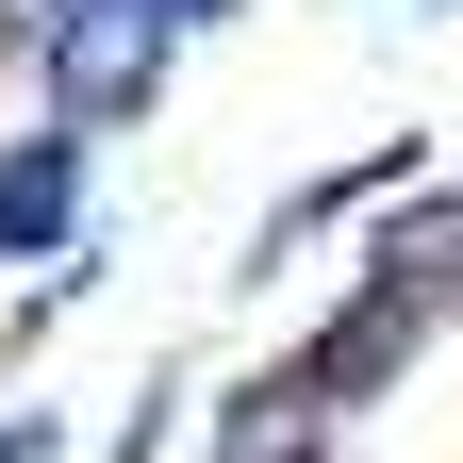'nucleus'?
Returning <instances> with one entry per match:
<instances>
[{
	"mask_svg": "<svg viewBox=\"0 0 463 463\" xmlns=\"http://www.w3.org/2000/svg\"><path fill=\"white\" fill-rule=\"evenodd\" d=\"M165 50H183V33H165V0H67V17H50V50H33V116H50V133H133V116L165 99Z\"/></svg>",
	"mask_w": 463,
	"mask_h": 463,
	"instance_id": "f257e3e1",
	"label": "nucleus"
},
{
	"mask_svg": "<svg viewBox=\"0 0 463 463\" xmlns=\"http://www.w3.org/2000/svg\"><path fill=\"white\" fill-rule=\"evenodd\" d=\"M364 281L430 315L447 281H463V199H397V215H381V249H364Z\"/></svg>",
	"mask_w": 463,
	"mask_h": 463,
	"instance_id": "423d86ee",
	"label": "nucleus"
},
{
	"mask_svg": "<svg viewBox=\"0 0 463 463\" xmlns=\"http://www.w3.org/2000/svg\"><path fill=\"white\" fill-rule=\"evenodd\" d=\"M199 463H331V414L265 364V381H232V397H215V447H199Z\"/></svg>",
	"mask_w": 463,
	"mask_h": 463,
	"instance_id": "39448f33",
	"label": "nucleus"
},
{
	"mask_svg": "<svg viewBox=\"0 0 463 463\" xmlns=\"http://www.w3.org/2000/svg\"><path fill=\"white\" fill-rule=\"evenodd\" d=\"M165 430H183V381L149 364V381H133V414H116V447H99V463H165Z\"/></svg>",
	"mask_w": 463,
	"mask_h": 463,
	"instance_id": "0eeeda50",
	"label": "nucleus"
},
{
	"mask_svg": "<svg viewBox=\"0 0 463 463\" xmlns=\"http://www.w3.org/2000/svg\"><path fill=\"white\" fill-rule=\"evenodd\" d=\"M414 165H430L414 133H381V149H347V165H315V183H298V199H281V215L249 232V281H265V265H298L315 232H347V215H397V183H414Z\"/></svg>",
	"mask_w": 463,
	"mask_h": 463,
	"instance_id": "20e7f679",
	"label": "nucleus"
},
{
	"mask_svg": "<svg viewBox=\"0 0 463 463\" xmlns=\"http://www.w3.org/2000/svg\"><path fill=\"white\" fill-rule=\"evenodd\" d=\"M414 347H430V315H414V298H381V281H347V315H331L315 347H281V381H298L315 414L347 430V414H364V397H381L397 364H414Z\"/></svg>",
	"mask_w": 463,
	"mask_h": 463,
	"instance_id": "f03ea898",
	"label": "nucleus"
},
{
	"mask_svg": "<svg viewBox=\"0 0 463 463\" xmlns=\"http://www.w3.org/2000/svg\"><path fill=\"white\" fill-rule=\"evenodd\" d=\"M50 447H67V430H50V414H0V463H50Z\"/></svg>",
	"mask_w": 463,
	"mask_h": 463,
	"instance_id": "6e6552de",
	"label": "nucleus"
},
{
	"mask_svg": "<svg viewBox=\"0 0 463 463\" xmlns=\"http://www.w3.org/2000/svg\"><path fill=\"white\" fill-rule=\"evenodd\" d=\"M83 133H50V116H17L0 133V265H67L83 249Z\"/></svg>",
	"mask_w": 463,
	"mask_h": 463,
	"instance_id": "7ed1b4c3",
	"label": "nucleus"
}]
</instances>
